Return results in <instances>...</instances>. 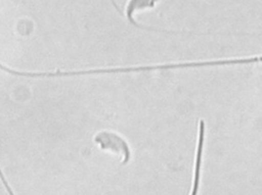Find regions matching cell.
<instances>
[{
  "instance_id": "1",
  "label": "cell",
  "mask_w": 262,
  "mask_h": 195,
  "mask_svg": "<svg viewBox=\"0 0 262 195\" xmlns=\"http://www.w3.org/2000/svg\"><path fill=\"white\" fill-rule=\"evenodd\" d=\"M93 140L100 147V149L111 151L120 156L122 164H127L130 161V146L118 133L113 131H100L94 136Z\"/></svg>"
},
{
  "instance_id": "2",
  "label": "cell",
  "mask_w": 262,
  "mask_h": 195,
  "mask_svg": "<svg viewBox=\"0 0 262 195\" xmlns=\"http://www.w3.org/2000/svg\"><path fill=\"white\" fill-rule=\"evenodd\" d=\"M159 0H129L125 8V16L129 22L135 20L133 18L134 12L143 10L145 8H152Z\"/></svg>"
}]
</instances>
